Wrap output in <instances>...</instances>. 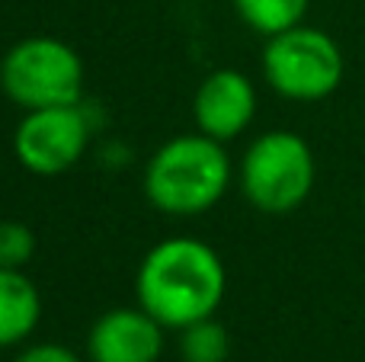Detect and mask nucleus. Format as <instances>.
Segmentation results:
<instances>
[{
	"instance_id": "13",
	"label": "nucleus",
	"mask_w": 365,
	"mask_h": 362,
	"mask_svg": "<svg viewBox=\"0 0 365 362\" xmlns=\"http://www.w3.org/2000/svg\"><path fill=\"white\" fill-rule=\"evenodd\" d=\"M13 362H81V356L61 343H32L19 350V356Z\"/></svg>"
},
{
	"instance_id": "4",
	"label": "nucleus",
	"mask_w": 365,
	"mask_h": 362,
	"mask_svg": "<svg viewBox=\"0 0 365 362\" xmlns=\"http://www.w3.org/2000/svg\"><path fill=\"white\" fill-rule=\"evenodd\" d=\"M0 87L23 113L77 106L83 96V61L55 36L19 38L0 61Z\"/></svg>"
},
{
	"instance_id": "7",
	"label": "nucleus",
	"mask_w": 365,
	"mask_h": 362,
	"mask_svg": "<svg viewBox=\"0 0 365 362\" xmlns=\"http://www.w3.org/2000/svg\"><path fill=\"white\" fill-rule=\"evenodd\" d=\"M192 115L202 135L215 141H234L250 128L257 115V90L253 81L237 68L212 71L199 83L192 100Z\"/></svg>"
},
{
	"instance_id": "2",
	"label": "nucleus",
	"mask_w": 365,
	"mask_h": 362,
	"mask_svg": "<svg viewBox=\"0 0 365 362\" xmlns=\"http://www.w3.org/2000/svg\"><path fill=\"white\" fill-rule=\"evenodd\" d=\"M231 186V160L208 135H180L154 151L145 167V196L164 215H202L215 209Z\"/></svg>"
},
{
	"instance_id": "9",
	"label": "nucleus",
	"mask_w": 365,
	"mask_h": 362,
	"mask_svg": "<svg viewBox=\"0 0 365 362\" xmlns=\"http://www.w3.org/2000/svg\"><path fill=\"white\" fill-rule=\"evenodd\" d=\"M42 321V295L23 269H0V350L19 346Z\"/></svg>"
},
{
	"instance_id": "5",
	"label": "nucleus",
	"mask_w": 365,
	"mask_h": 362,
	"mask_svg": "<svg viewBox=\"0 0 365 362\" xmlns=\"http://www.w3.org/2000/svg\"><path fill=\"white\" fill-rule=\"evenodd\" d=\"M343 51L334 36L314 26H292L266 38L263 77L279 96L295 103H317L343 83Z\"/></svg>"
},
{
	"instance_id": "10",
	"label": "nucleus",
	"mask_w": 365,
	"mask_h": 362,
	"mask_svg": "<svg viewBox=\"0 0 365 362\" xmlns=\"http://www.w3.org/2000/svg\"><path fill=\"white\" fill-rule=\"evenodd\" d=\"M231 4L253 32L269 38L292 26H302L311 0H231Z\"/></svg>"
},
{
	"instance_id": "3",
	"label": "nucleus",
	"mask_w": 365,
	"mask_h": 362,
	"mask_svg": "<svg viewBox=\"0 0 365 362\" xmlns=\"http://www.w3.org/2000/svg\"><path fill=\"white\" fill-rule=\"evenodd\" d=\"M317 180L314 151L302 135L272 128L253 138L240 160V190L266 215H289L302 209Z\"/></svg>"
},
{
	"instance_id": "1",
	"label": "nucleus",
	"mask_w": 365,
	"mask_h": 362,
	"mask_svg": "<svg viewBox=\"0 0 365 362\" xmlns=\"http://www.w3.org/2000/svg\"><path fill=\"white\" fill-rule=\"evenodd\" d=\"M227 292V273L215 247L195 237H170L148 250L135 276L138 305L170 331L215 318Z\"/></svg>"
},
{
	"instance_id": "12",
	"label": "nucleus",
	"mask_w": 365,
	"mask_h": 362,
	"mask_svg": "<svg viewBox=\"0 0 365 362\" xmlns=\"http://www.w3.org/2000/svg\"><path fill=\"white\" fill-rule=\"evenodd\" d=\"M36 257V234L23 222H0V269H23Z\"/></svg>"
},
{
	"instance_id": "6",
	"label": "nucleus",
	"mask_w": 365,
	"mask_h": 362,
	"mask_svg": "<svg viewBox=\"0 0 365 362\" xmlns=\"http://www.w3.org/2000/svg\"><path fill=\"white\" fill-rule=\"evenodd\" d=\"M90 132V115L81 103L29 109L13 132V154L36 177H58L83 157Z\"/></svg>"
},
{
	"instance_id": "11",
	"label": "nucleus",
	"mask_w": 365,
	"mask_h": 362,
	"mask_svg": "<svg viewBox=\"0 0 365 362\" xmlns=\"http://www.w3.org/2000/svg\"><path fill=\"white\" fill-rule=\"evenodd\" d=\"M231 353V337L215 318L195 321L180 331L182 362H225Z\"/></svg>"
},
{
	"instance_id": "8",
	"label": "nucleus",
	"mask_w": 365,
	"mask_h": 362,
	"mask_svg": "<svg viewBox=\"0 0 365 362\" xmlns=\"http://www.w3.org/2000/svg\"><path fill=\"white\" fill-rule=\"evenodd\" d=\"M164 331L158 318L135 308H113L90 327V362H158L164 353Z\"/></svg>"
}]
</instances>
